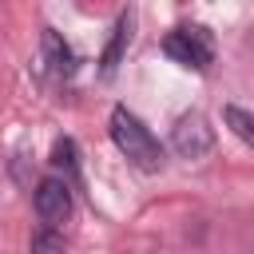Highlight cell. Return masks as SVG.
I'll return each instance as SVG.
<instances>
[{"label":"cell","mask_w":254,"mask_h":254,"mask_svg":"<svg viewBox=\"0 0 254 254\" xmlns=\"http://www.w3.org/2000/svg\"><path fill=\"white\" fill-rule=\"evenodd\" d=\"M107 127H111V143L119 147V155H123L131 167H139V171H147V175L163 171L167 151H163V143L151 135V127H147V123H143V119H139L131 107L115 103V107H111Z\"/></svg>","instance_id":"6da1fadb"},{"label":"cell","mask_w":254,"mask_h":254,"mask_svg":"<svg viewBox=\"0 0 254 254\" xmlns=\"http://www.w3.org/2000/svg\"><path fill=\"white\" fill-rule=\"evenodd\" d=\"M163 52L183 64V67H194V71H206L210 60H214V44H210V32L202 24H179L167 32L163 40Z\"/></svg>","instance_id":"7a4b0ae2"},{"label":"cell","mask_w":254,"mask_h":254,"mask_svg":"<svg viewBox=\"0 0 254 254\" xmlns=\"http://www.w3.org/2000/svg\"><path fill=\"white\" fill-rule=\"evenodd\" d=\"M210 147H214V131H210L206 115L202 111H183L171 127V151L187 163H198V159L210 155Z\"/></svg>","instance_id":"3957f363"},{"label":"cell","mask_w":254,"mask_h":254,"mask_svg":"<svg viewBox=\"0 0 254 254\" xmlns=\"http://www.w3.org/2000/svg\"><path fill=\"white\" fill-rule=\"evenodd\" d=\"M32 206L40 214V222L48 230H56L67 214H71V183L60 179V175H48L36 183V194H32Z\"/></svg>","instance_id":"277c9868"},{"label":"cell","mask_w":254,"mask_h":254,"mask_svg":"<svg viewBox=\"0 0 254 254\" xmlns=\"http://www.w3.org/2000/svg\"><path fill=\"white\" fill-rule=\"evenodd\" d=\"M40 48H44V67H48V75H52V79H71V75H75L79 56L71 52V44H67L56 28H44Z\"/></svg>","instance_id":"5b68a950"},{"label":"cell","mask_w":254,"mask_h":254,"mask_svg":"<svg viewBox=\"0 0 254 254\" xmlns=\"http://www.w3.org/2000/svg\"><path fill=\"white\" fill-rule=\"evenodd\" d=\"M131 24H135L131 12H123V16L115 20L111 40H107V48H103V56H99V71H103V75H115L119 60H123V52H127V44H131Z\"/></svg>","instance_id":"8992f818"},{"label":"cell","mask_w":254,"mask_h":254,"mask_svg":"<svg viewBox=\"0 0 254 254\" xmlns=\"http://www.w3.org/2000/svg\"><path fill=\"white\" fill-rule=\"evenodd\" d=\"M222 119H226V127L242 139V143H250L254 139V115L246 111V107H238V103H226L222 107Z\"/></svg>","instance_id":"52a82bcc"},{"label":"cell","mask_w":254,"mask_h":254,"mask_svg":"<svg viewBox=\"0 0 254 254\" xmlns=\"http://www.w3.org/2000/svg\"><path fill=\"white\" fill-rule=\"evenodd\" d=\"M52 163L60 167V171H67L71 179H79V155H75V143L64 135V139H56V147H52Z\"/></svg>","instance_id":"ba28073f"},{"label":"cell","mask_w":254,"mask_h":254,"mask_svg":"<svg viewBox=\"0 0 254 254\" xmlns=\"http://www.w3.org/2000/svg\"><path fill=\"white\" fill-rule=\"evenodd\" d=\"M32 254H64V238L44 226V230L32 234Z\"/></svg>","instance_id":"9c48e42d"}]
</instances>
